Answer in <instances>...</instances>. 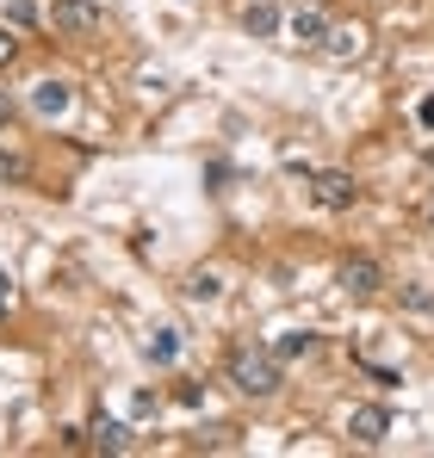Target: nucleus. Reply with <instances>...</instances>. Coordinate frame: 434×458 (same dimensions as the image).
<instances>
[{"label":"nucleus","mask_w":434,"mask_h":458,"mask_svg":"<svg viewBox=\"0 0 434 458\" xmlns=\"http://www.w3.org/2000/svg\"><path fill=\"white\" fill-rule=\"evenodd\" d=\"M230 384L242 397H274L280 390V353H261V347H242L230 359Z\"/></svg>","instance_id":"1"},{"label":"nucleus","mask_w":434,"mask_h":458,"mask_svg":"<svg viewBox=\"0 0 434 458\" xmlns=\"http://www.w3.org/2000/svg\"><path fill=\"white\" fill-rule=\"evenodd\" d=\"M310 192H316V205H329V211H354V205H360V186H354V174H341V168L310 174Z\"/></svg>","instance_id":"2"},{"label":"nucleus","mask_w":434,"mask_h":458,"mask_svg":"<svg viewBox=\"0 0 434 458\" xmlns=\"http://www.w3.org/2000/svg\"><path fill=\"white\" fill-rule=\"evenodd\" d=\"M50 19H56V31H100V6L94 0H50Z\"/></svg>","instance_id":"3"},{"label":"nucleus","mask_w":434,"mask_h":458,"mask_svg":"<svg viewBox=\"0 0 434 458\" xmlns=\"http://www.w3.org/2000/svg\"><path fill=\"white\" fill-rule=\"evenodd\" d=\"M348 434H354V440H360V446H379V440H385V434H391V415H385V409H379V403H360V409H354V415H348Z\"/></svg>","instance_id":"4"},{"label":"nucleus","mask_w":434,"mask_h":458,"mask_svg":"<svg viewBox=\"0 0 434 458\" xmlns=\"http://www.w3.org/2000/svg\"><path fill=\"white\" fill-rule=\"evenodd\" d=\"M341 285H348L354 298H373V291L385 285V273H379V260H366V254H354V260H341Z\"/></svg>","instance_id":"5"},{"label":"nucleus","mask_w":434,"mask_h":458,"mask_svg":"<svg viewBox=\"0 0 434 458\" xmlns=\"http://www.w3.org/2000/svg\"><path fill=\"white\" fill-rule=\"evenodd\" d=\"M323 37H329V12H323V6H298V12H291V44L323 50Z\"/></svg>","instance_id":"6"},{"label":"nucleus","mask_w":434,"mask_h":458,"mask_svg":"<svg viewBox=\"0 0 434 458\" xmlns=\"http://www.w3.org/2000/svg\"><path fill=\"white\" fill-rule=\"evenodd\" d=\"M323 50H329L335 62H354V56L366 50V25H329V37H323Z\"/></svg>","instance_id":"7"},{"label":"nucleus","mask_w":434,"mask_h":458,"mask_svg":"<svg viewBox=\"0 0 434 458\" xmlns=\"http://www.w3.org/2000/svg\"><path fill=\"white\" fill-rule=\"evenodd\" d=\"M87 446H94V453H131V428L112 421V415H100V421L87 428Z\"/></svg>","instance_id":"8"},{"label":"nucleus","mask_w":434,"mask_h":458,"mask_svg":"<svg viewBox=\"0 0 434 458\" xmlns=\"http://www.w3.org/2000/svg\"><path fill=\"white\" fill-rule=\"evenodd\" d=\"M31 106L44 118H62L75 106V87H69V81H37V87H31Z\"/></svg>","instance_id":"9"},{"label":"nucleus","mask_w":434,"mask_h":458,"mask_svg":"<svg viewBox=\"0 0 434 458\" xmlns=\"http://www.w3.org/2000/svg\"><path fill=\"white\" fill-rule=\"evenodd\" d=\"M242 25H249V37H274V31H280V6H267V0H255V6L242 12Z\"/></svg>","instance_id":"10"},{"label":"nucleus","mask_w":434,"mask_h":458,"mask_svg":"<svg viewBox=\"0 0 434 458\" xmlns=\"http://www.w3.org/2000/svg\"><path fill=\"white\" fill-rule=\"evenodd\" d=\"M149 359H155V365H168V359H174V353H180V335H174V329H155V335H149V347H143Z\"/></svg>","instance_id":"11"},{"label":"nucleus","mask_w":434,"mask_h":458,"mask_svg":"<svg viewBox=\"0 0 434 458\" xmlns=\"http://www.w3.org/2000/svg\"><path fill=\"white\" fill-rule=\"evenodd\" d=\"M217 291H224V279H217V273H192V279H186V298H192V304H211Z\"/></svg>","instance_id":"12"},{"label":"nucleus","mask_w":434,"mask_h":458,"mask_svg":"<svg viewBox=\"0 0 434 458\" xmlns=\"http://www.w3.org/2000/svg\"><path fill=\"white\" fill-rule=\"evenodd\" d=\"M310 347H316V335H310V329H291V335H280V341H274V353H280V359H298V353H310Z\"/></svg>","instance_id":"13"},{"label":"nucleus","mask_w":434,"mask_h":458,"mask_svg":"<svg viewBox=\"0 0 434 458\" xmlns=\"http://www.w3.org/2000/svg\"><path fill=\"white\" fill-rule=\"evenodd\" d=\"M25 174H31V161L19 149H0V180H25Z\"/></svg>","instance_id":"14"},{"label":"nucleus","mask_w":434,"mask_h":458,"mask_svg":"<svg viewBox=\"0 0 434 458\" xmlns=\"http://www.w3.org/2000/svg\"><path fill=\"white\" fill-rule=\"evenodd\" d=\"M360 365H366V378H373L379 390H391V384H397V372H391V365H373V359H360Z\"/></svg>","instance_id":"15"},{"label":"nucleus","mask_w":434,"mask_h":458,"mask_svg":"<svg viewBox=\"0 0 434 458\" xmlns=\"http://www.w3.org/2000/svg\"><path fill=\"white\" fill-rule=\"evenodd\" d=\"M404 304H410L416 316H429V310H434V291H422V285H416V291H404Z\"/></svg>","instance_id":"16"},{"label":"nucleus","mask_w":434,"mask_h":458,"mask_svg":"<svg viewBox=\"0 0 434 458\" xmlns=\"http://www.w3.org/2000/svg\"><path fill=\"white\" fill-rule=\"evenodd\" d=\"M12 56H19V37H12V31H6V25H0V69H6V62H12Z\"/></svg>","instance_id":"17"},{"label":"nucleus","mask_w":434,"mask_h":458,"mask_svg":"<svg viewBox=\"0 0 434 458\" xmlns=\"http://www.w3.org/2000/svg\"><path fill=\"white\" fill-rule=\"evenodd\" d=\"M416 124H429V130H434V94L422 100V106H416Z\"/></svg>","instance_id":"18"},{"label":"nucleus","mask_w":434,"mask_h":458,"mask_svg":"<svg viewBox=\"0 0 434 458\" xmlns=\"http://www.w3.org/2000/svg\"><path fill=\"white\" fill-rule=\"evenodd\" d=\"M6 304H12V279L0 273V316H6Z\"/></svg>","instance_id":"19"},{"label":"nucleus","mask_w":434,"mask_h":458,"mask_svg":"<svg viewBox=\"0 0 434 458\" xmlns=\"http://www.w3.org/2000/svg\"><path fill=\"white\" fill-rule=\"evenodd\" d=\"M6 112H12V106H6V94H0V124H6Z\"/></svg>","instance_id":"20"}]
</instances>
